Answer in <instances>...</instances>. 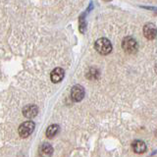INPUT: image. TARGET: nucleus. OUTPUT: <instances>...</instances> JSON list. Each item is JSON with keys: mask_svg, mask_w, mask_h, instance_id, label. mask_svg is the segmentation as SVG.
I'll return each instance as SVG.
<instances>
[{"mask_svg": "<svg viewBox=\"0 0 157 157\" xmlns=\"http://www.w3.org/2000/svg\"><path fill=\"white\" fill-rule=\"evenodd\" d=\"M94 47L96 49V51L102 54V55L109 54L112 51V44L110 40H108L107 38H104V37L97 39L94 44Z\"/></svg>", "mask_w": 157, "mask_h": 157, "instance_id": "nucleus-1", "label": "nucleus"}, {"mask_svg": "<svg viewBox=\"0 0 157 157\" xmlns=\"http://www.w3.org/2000/svg\"><path fill=\"white\" fill-rule=\"evenodd\" d=\"M122 47L124 49V51L128 54H135L137 51V48H139V45H137V42L135 38H132L131 36L125 37L123 39L122 42Z\"/></svg>", "mask_w": 157, "mask_h": 157, "instance_id": "nucleus-2", "label": "nucleus"}, {"mask_svg": "<svg viewBox=\"0 0 157 157\" xmlns=\"http://www.w3.org/2000/svg\"><path fill=\"white\" fill-rule=\"evenodd\" d=\"M34 123L33 121H27L23 123V124L19 127V130H18V132L21 137L25 139V137H28L32 135V132H33L34 130Z\"/></svg>", "mask_w": 157, "mask_h": 157, "instance_id": "nucleus-3", "label": "nucleus"}, {"mask_svg": "<svg viewBox=\"0 0 157 157\" xmlns=\"http://www.w3.org/2000/svg\"><path fill=\"white\" fill-rule=\"evenodd\" d=\"M85 96V90L82 86H74L71 90V97L75 102L81 101Z\"/></svg>", "mask_w": 157, "mask_h": 157, "instance_id": "nucleus-4", "label": "nucleus"}, {"mask_svg": "<svg viewBox=\"0 0 157 157\" xmlns=\"http://www.w3.org/2000/svg\"><path fill=\"white\" fill-rule=\"evenodd\" d=\"M144 34L147 39H149V40L154 39L157 36L156 27L153 24H146L144 27Z\"/></svg>", "mask_w": 157, "mask_h": 157, "instance_id": "nucleus-5", "label": "nucleus"}, {"mask_svg": "<svg viewBox=\"0 0 157 157\" xmlns=\"http://www.w3.org/2000/svg\"><path fill=\"white\" fill-rule=\"evenodd\" d=\"M64 76H65V72H64L62 68H55L50 74V78L52 82L57 83L63 80Z\"/></svg>", "mask_w": 157, "mask_h": 157, "instance_id": "nucleus-6", "label": "nucleus"}, {"mask_svg": "<svg viewBox=\"0 0 157 157\" xmlns=\"http://www.w3.org/2000/svg\"><path fill=\"white\" fill-rule=\"evenodd\" d=\"M37 113H38V108L36 105H27L23 109V114L28 119H32V118L36 117L37 115Z\"/></svg>", "mask_w": 157, "mask_h": 157, "instance_id": "nucleus-7", "label": "nucleus"}, {"mask_svg": "<svg viewBox=\"0 0 157 157\" xmlns=\"http://www.w3.org/2000/svg\"><path fill=\"white\" fill-rule=\"evenodd\" d=\"M132 147L136 153H144L146 150V145L142 140H135L132 144Z\"/></svg>", "mask_w": 157, "mask_h": 157, "instance_id": "nucleus-8", "label": "nucleus"}, {"mask_svg": "<svg viewBox=\"0 0 157 157\" xmlns=\"http://www.w3.org/2000/svg\"><path fill=\"white\" fill-rule=\"evenodd\" d=\"M59 132V126L58 125H51L47 128L46 130V136L48 139H53Z\"/></svg>", "mask_w": 157, "mask_h": 157, "instance_id": "nucleus-9", "label": "nucleus"}, {"mask_svg": "<svg viewBox=\"0 0 157 157\" xmlns=\"http://www.w3.org/2000/svg\"><path fill=\"white\" fill-rule=\"evenodd\" d=\"M40 152L43 155H51L53 152V148L49 144H43L40 146Z\"/></svg>", "mask_w": 157, "mask_h": 157, "instance_id": "nucleus-10", "label": "nucleus"}]
</instances>
